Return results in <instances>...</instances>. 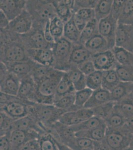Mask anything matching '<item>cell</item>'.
Returning a JSON list of instances; mask_svg holds the SVG:
<instances>
[{
	"instance_id": "obj_1",
	"label": "cell",
	"mask_w": 133,
	"mask_h": 150,
	"mask_svg": "<svg viewBox=\"0 0 133 150\" xmlns=\"http://www.w3.org/2000/svg\"><path fill=\"white\" fill-rule=\"evenodd\" d=\"M1 62L14 63L29 60L20 35L7 30H0Z\"/></svg>"
},
{
	"instance_id": "obj_2",
	"label": "cell",
	"mask_w": 133,
	"mask_h": 150,
	"mask_svg": "<svg viewBox=\"0 0 133 150\" xmlns=\"http://www.w3.org/2000/svg\"><path fill=\"white\" fill-rule=\"evenodd\" d=\"M65 111L54 105L32 103L29 106V114L40 125L47 133H50L54 125L59 122Z\"/></svg>"
},
{
	"instance_id": "obj_3",
	"label": "cell",
	"mask_w": 133,
	"mask_h": 150,
	"mask_svg": "<svg viewBox=\"0 0 133 150\" xmlns=\"http://www.w3.org/2000/svg\"><path fill=\"white\" fill-rule=\"evenodd\" d=\"M25 9L32 17L33 27L44 28L46 23L57 16L51 1H26Z\"/></svg>"
},
{
	"instance_id": "obj_4",
	"label": "cell",
	"mask_w": 133,
	"mask_h": 150,
	"mask_svg": "<svg viewBox=\"0 0 133 150\" xmlns=\"http://www.w3.org/2000/svg\"><path fill=\"white\" fill-rule=\"evenodd\" d=\"M65 72L54 69L52 73L37 85L36 103L53 105L56 89Z\"/></svg>"
},
{
	"instance_id": "obj_5",
	"label": "cell",
	"mask_w": 133,
	"mask_h": 150,
	"mask_svg": "<svg viewBox=\"0 0 133 150\" xmlns=\"http://www.w3.org/2000/svg\"><path fill=\"white\" fill-rule=\"evenodd\" d=\"M72 49V43L64 37L54 43L52 48L54 55V69L65 72L70 69Z\"/></svg>"
},
{
	"instance_id": "obj_6",
	"label": "cell",
	"mask_w": 133,
	"mask_h": 150,
	"mask_svg": "<svg viewBox=\"0 0 133 150\" xmlns=\"http://www.w3.org/2000/svg\"><path fill=\"white\" fill-rule=\"evenodd\" d=\"M132 135L124 126L119 129L107 128L104 140L110 150H123L129 147Z\"/></svg>"
},
{
	"instance_id": "obj_7",
	"label": "cell",
	"mask_w": 133,
	"mask_h": 150,
	"mask_svg": "<svg viewBox=\"0 0 133 150\" xmlns=\"http://www.w3.org/2000/svg\"><path fill=\"white\" fill-rule=\"evenodd\" d=\"M0 90L1 92L17 96L21 83L19 77L8 71L3 63L1 62Z\"/></svg>"
},
{
	"instance_id": "obj_8",
	"label": "cell",
	"mask_w": 133,
	"mask_h": 150,
	"mask_svg": "<svg viewBox=\"0 0 133 150\" xmlns=\"http://www.w3.org/2000/svg\"><path fill=\"white\" fill-rule=\"evenodd\" d=\"M44 28L33 27L29 32L20 35V38L26 49H41L52 48L53 45L46 41L44 35Z\"/></svg>"
},
{
	"instance_id": "obj_9",
	"label": "cell",
	"mask_w": 133,
	"mask_h": 150,
	"mask_svg": "<svg viewBox=\"0 0 133 150\" xmlns=\"http://www.w3.org/2000/svg\"><path fill=\"white\" fill-rule=\"evenodd\" d=\"M16 96L5 105L1 106V111L6 113L15 121L29 114V106L31 103Z\"/></svg>"
},
{
	"instance_id": "obj_10",
	"label": "cell",
	"mask_w": 133,
	"mask_h": 150,
	"mask_svg": "<svg viewBox=\"0 0 133 150\" xmlns=\"http://www.w3.org/2000/svg\"><path fill=\"white\" fill-rule=\"evenodd\" d=\"M118 22L111 14L98 23V33L106 40L110 50L115 46V36Z\"/></svg>"
},
{
	"instance_id": "obj_11",
	"label": "cell",
	"mask_w": 133,
	"mask_h": 150,
	"mask_svg": "<svg viewBox=\"0 0 133 150\" xmlns=\"http://www.w3.org/2000/svg\"><path fill=\"white\" fill-rule=\"evenodd\" d=\"M41 135L36 132L27 130H12L10 134V150H21L29 142L39 139Z\"/></svg>"
},
{
	"instance_id": "obj_12",
	"label": "cell",
	"mask_w": 133,
	"mask_h": 150,
	"mask_svg": "<svg viewBox=\"0 0 133 150\" xmlns=\"http://www.w3.org/2000/svg\"><path fill=\"white\" fill-rule=\"evenodd\" d=\"M33 22L31 14L26 9L17 17L10 21L7 30L18 35L29 32L33 27Z\"/></svg>"
},
{
	"instance_id": "obj_13",
	"label": "cell",
	"mask_w": 133,
	"mask_h": 150,
	"mask_svg": "<svg viewBox=\"0 0 133 150\" xmlns=\"http://www.w3.org/2000/svg\"><path fill=\"white\" fill-rule=\"evenodd\" d=\"M93 116L92 109L83 108L75 111L66 112L62 115L59 122L67 126H74Z\"/></svg>"
},
{
	"instance_id": "obj_14",
	"label": "cell",
	"mask_w": 133,
	"mask_h": 150,
	"mask_svg": "<svg viewBox=\"0 0 133 150\" xmlns=\"http://www.w3.org/2000/svg\"><path fill=\"white\" fill-rule=\"evenodd\" d=\"M115 46L133 53V26L118 24L115 36Z\"/></svg>"
},
{
	"instance_id": "obj_15",
	"label": "cell",
	"mask_w": 133,
	"mask_h": 150,
	"mask_svg": "<svg viewBox=\"0 0 133 150\" xmlns=\"http://www.w3.org/2000/svg\"><path fill=\"white\" fill-rule=\"evenodd\" d=\"M91 59L97 71H108L115 69L116 66L117 62L111 50L93 54Z\"/></svg>"
},
{
	"instance_id": "obj_16",
	"label": "cell",
	"mask_w": 133,
	"mask_h": 150,
	"mask_svg": "<svg viewBox=\"0 0 133 150\" xmlns=\"http://www.w3.org/2000/svg\"><path fill=\"white\" fill-rule=\"evenodd\" d=\"M26 1L1 0L0 11L10 21L19 15L25 9Z\"/></svg>"
},
{
	"instance_id": "obj_17",
	"label": "cell",
	"mask_w": 133,
	"mask_h": 150,
	"mask_svg": "<svg viewBox=\"0 0 133 150\" xmlns=\"http://www.w3.org/2000/svg\"><path fill=\"white\" fill-rule=\"evenodd\" d=\"M36 92L37 85L31 75L21 79L20 87L17 95L18 97L25 101L35 103Z\"/></svg>"
},
{
	"instance_id": "obj_18",
	"label": "cell",
	"mask_w": 133,
	"mask_h": 150,
	"mask_svg": "<svg viewBox=\"0 0 133 150\" xmlns=\"http://www.w3.org/2000/svg\"><path fill=\"white\" fill-rule=\"evenodd\" d=\"M27 53L29 58L36 63L45 66L54 67V55L52 48L41 49H27Z\"/></svg>"
},
{
	"instance_id": "obj_19",
	"label": "cell",
	"mask_w": 133,
	"mask_h": 150,
	"mask_svg": "<svg viewBox=\"0 0 133 150\" xmlns=\"http://www.w3.org/2000/svg\"><path fill=\"white\" fill-rule=\"evenodd\" d=\"M55 9L56 14L65 24L74 15L75 1L57 0L51 1Z\"/></svg>"
},
{
	"instance_id": "obj_20",
	"label": "cell",
	"mask_w": 133,
	"mask_h": 150,
	"mask_svg": "<svg viewBox=\"0 0 133 150\" xmlns=\"http://www.w3.org/2000/svg\"><path fill=\"white\" fill-rule=\"evenodd\" d=\"M15 129L36 132L41 135L47 133L40 125L29 115L14 121L12 130Z\"/></svg>"
},
{
	"instance_id": "obj_21",
	"label": "cell",
	"mask_w": 133,
	"mask_h": 150,
	"mask_svg": "<svg viewBox=\"0 0 133 150\" xmlns=\"http://www.w3.org/2000/svg\"><path fill=\"white\" fill-rule=\"evenodd\" d=\"M92 54L84 45L79 43L72 44L70 64L71 66L79 67L91 59Z\"/></svg>"
},
{
	"instance_id": "obj_22",
	"label": "cell",
	"mask_w": 133,
	"mask_h": 150,
	"mask_svg": "<svg viewBox=\"0 0 133 150\" xmlns=\"http://www.w3.org/2000/svg\"><path fill=\"white\" fill-rule=\"evenodd\" d=\"M35 63V62L29 59L26 61L3 63L6 66L9 71L18 76L22 79L25 76L31 75Z\"/></svg>"
},
{
	"instance_id": "obj_23",
	"label": "cell",
	"mask_w": 133,
	"mask_h": 150,
	"mask_svg": "<svg viewBox=\"0 0 133 150\" xmlns=\"http://www.w3.org/2000/svg\"><path fill=\"white\" fill-rule=\"evenodd\" d=\"M111 101L110 92L105 89L100 88L93 91V94L84 108L93 109L94 108L103 105Z\"/></svg>"
},
{
	"instance_id": "obj_24",
	"label": "cell",
	"mask_w": 133,
	"mask_h": 150,
	"mask_svg": "<svg viewBox=\"0 0 133 150\" xmlns=\"http://www.w3.org/2000/svg\"><path fill=\"white\" fill-rule=\"evenodd\" d=\"M84 46L92 55L110 50L107 42L99 33L89 40L84 44Z\"/></svg>"
},
{
	"instance_id": "obj_25",
	"label": "cell",
	"mask_w": 133,
	"mask_h": 150,
	"mask_svg": "<svg viewBox=\"0 0 133 150\" xmlns=\"http://www.w3.org/2000/svg\"><path fill=\"white\" fill-rule=\"evenodd\" d=\"M66 73L76 91L86 88V76L81 72L78 67L72 66Z\"/></svg>"
},
{
	"instance_id": "obj_26",
	"label": "cell",
	"mask_w": 133,
	"mask_h": 150,
	"mask_svg": "<svg viewBox=\"0 0 133 150\" xmlns=\"http://www.w3.org/2000/svg\"><path fill=\"white\" fill-rule=\"evenodd\" d=\"M132 93H133V83L121 81L110 92L111 101L119 102Z\"/></svg>"
},
{
	"instance_id": "obj_27",
	"label": "cell",
	"mask_w": 133,
	"mask_h": 150,
	"mask_svg": "<svg viewBox=\"0 0 133 150\" xmlns=\"http://www.w3.org/2000/svg\"><path fill=\"white\" fill-rule=\"evenodd\" d=\"M114 109L126 119L133 116V93L118 102H115Z\"/></svg>"
},
{
	"instance_id": "obj_28",
	"label": "cell",
	"mask_w": 133,
	"mask_h": 150,
	"mask_svg": "<svg viewBox=\"0 0 133 150\" xmlns=\"http://www.w3.org/2000/svg\"><path fill=\"white\" fill-rule=\"evenodd\" d=\"M106 130L107 126L105 123L94 129L77 132L75 133V135L77 137L88 139L93 142H100L104 139Z\"/></svg>"
},
{
	"instance_id": "obj_29",
	"label": "cell",
	"mask_w": 133,
	"mask_h": 150,
	"mask_svg": "<svg viewBox=\"0 0 133 150\" xmlns=\"http://www.w3.org/2000/svg\"><path fill=\"white\" fill-rule=\"evenodd\" d=\"M121 81L115 69L102 72V88L111 92Z\"/></svg>"
},
{
	"instance_id": "obj_30",
	"label": "cell",
	"mask_w": 133,
	"mask_h": 150,
	"mask_svg": "<svg viewBox=\"0 0 133 150\" xmlns=\"http://www.w3.org/2000/svg\"><path fill=\"white\" fill-rule=\"evenodd\" d=\"M104 124H105V121L104 120L93 116L79 124L70 127L75 133H77L79 132L86 131L94 129Z\"/></svg>"
},
{
	"instance_id": "obj_31",
	"label": "cell",
	"mask_w": 133,
	"mask_h": 150,
	"mask_svg": "<svg viewBox=\"0 0 133 150\" xmlns=\"http://www.w3.org/2000/svg\"><path fill=\"white\" fill-rule=\"evenodd\" d=\"M76 91L66 72H65L56 89L54 101L64 96L75 93Z\"/></svg>"
},
{
	"instance_id": "obj_32",
	"label": "cell",
	"mask_w": 133,
	"mask_h": 150,
	"mask_svg": "<svg viewBox=\"0 0 133 150\" xmlns=\"http://www.w3.org/2000/svg\"><path fill=\"white\" fill-rule=\"evenodd\" d=\"M111 50L117 63L122 66H133V53L116 46Z\"/></svg>"
},
{
	"instance_id": "obj_33",
	"label": "cell",
	"mask_w": 133,
	"mask_h": 150,
	"mask_svg": "<svg viewBox=\"0 0 133 150\" xmlns=\"http://www.w3.org/2000/svg\"><path fill=\"white\" fill-rule=\"evenodd\" d=\"M81 33L75 24L72 17L65 24L63 37L72 44L79 43Z\"/></svg>"
},
{
	"instance_id": "obj_34",
	"label": "cell",
	"mask_w": 133,
	"mask_h": 150,
	"mask_svg": "<svg viewBox=\"0 0 133 150\" xmlns=\"http://www.w3.org/2000/svg\"><path fill=\"white\" fill-rule=\"evenodd\" d=\"M75 93L68 94L61 97L59 99H56L54 101L53 105L56 107L65 112L75 111L79 110V109L75 106Z\"/></svg>"
},
{
	"instance_id": "obj_35",
	"label": "cell",
	"mask_w": 133,
	"mask_h": 150,
	"mask_svg": "<svg viewBox=\"0 0 133 150\" xmlns=\"http://www.w3.org/2000/svg\"><path fill=\"white\" fill-rule=\"evenodd\" d=\"M113 2L112 0L98 1L94 9L95 19L98 22L110 15Z\"/></svg>"
},
{
	"instance_id": "obj_36",
	"label": "cell",
	"mask_w": 133,
	"mask_h": 150,
	"mask_svg": "<svg viewBox=\"0 0 133 150\" xmlns=\"http://www.w3.org/2000/svg\"><path fill=\"white\" fill-rule=\"evenodd\" d=\"M53 67L45 66L35 63L31 73V76L36 84L48 77L54 71Z\"/></svg>"
},
{
	"instance_id": "obj_37",
	"label": "cell",
	"mask_w": 133,
	"mask_h": 150,
	"mask_svg": "<svg viewBox=\"0 0 133 150\" xmlns=\"http://www.w3.org/2000/svg\"><path fill=\"white\" fill-rule=\"evenodd\" d=\"M98 22L95 19L88 23L83 31L81 33V36L79 43L84 44L91 38L98 33Z\"/></svg>"
},
{
	"instance_id": "obj_38",
	"label": "cell",
	"mask_w": 133,
	"mask_h": 150,
	"mask_svg": "<svg viewBox=\"0 0 133 150\" xmlns=\"http://www.w3.org/2000/svg\"><path fill=\"white\" fill-rule=\"evenodd\" d=\"M64 26L65 23L57 16L49 21V29L55 42L63 37Z\"/></svg>"
},
{
	"instance_id": "obj_39",
	"label": "cell",
	"mask_w": 133,
	"mask_h": 150,
	"mask_svg": "<svg viewBox=\"0 0 133 150\" xmlns=\"http://www.w3.org/2000/svg\"><path fill=\"white\" fill-rule=\"evenodd\" d=\"M118 24L133 26V0H126Z\"/></svg>"
},
{
	"instance_id": "obj_40",
	"label": "cell",
	"mask_w": 133,
	"mask_h": 150,
	"mask_svg": "<svg viewBox=\"0 0 133 150\" xmlns=\"http://www.w3.org/2000/svg\"><path fill=\"white\" fill-rule=\"evenodd\" d=\"M38 141L40 150H59L57 140L51 133L41 135Z\"/></svg>"
},
{
	"instance_id": "obj_41",
	"label": "cell",
	"mask_w": 133,
	"mask_h": 150,
	"mask_svg": "<svg viewBox=\"0 0 133 150\" xmlns=\"http://www.w3.org/2000/svg\"><path fill=\"white\" fill-rule=\"evenodd\" d=\"M115 102L110 101L92 109L94 116L104 120L105 121L113 112Z\"/></svg>"
},
{
	"instance_id": "obj_42",
	"label": "cell",
	"mask_w": 133,
	"mask_h": 150,
	"mask_svg": "<svg viewBox=\"0 0 133 150\" xmlns=\"http://www.w3.org/2000/svg\"><path fill=\"white\" fill-rule=\"evenodd\" d=\"M126 119L114 109L113 112L105 120L107 128L119 129L124 126Z\"/></svg>"
},
{
	"instance_id": "obj_43",
	"label": "cell",
	"mask_w": 133,
	"mask_h": 150,
	"mask_svg": "<svg viewBox=\"0 0 133 150\" xmlns=\"http://www.w3.org/2000/svg\"><path fill=\"white\" fill-rule=\"evenodd\" d=\"M102 72L96 70L93 73L86 76V88L95 91L102 88Z\"/></svg>"
},
{
	"instance_id": "obj_44",
	"label": "cell",
	"mask_w": 133,
	"mask_h": 150,
	"mask_svg": "<svg viewBox=\"0 0 133 150\" xmlns=\"http://www.w3.org/2000/svg\"><path fill=\"white\" fill-rule=\"evenodd\" d=\"M115 70L121 81L133 83V66H122L117 63Z\"/></svg>"
},
{
	"instance_id": "obj_45",
	"label": "cell",
	"mask_w": 133,
	"mask_h": 150,
	"mask_svg": "<svg viewBox=\"0 0 133 150\" xmlns=\"http://www.w3.org/2000/svg\"><path fill=\"white\" fill-rule=\"evenodd\" d=\"M93 91L88 88L76 91L75 94V106L79 109L84 108L93 94Z\"/></svg>"
},
{
	"instance_id": "obj_46",
	"label": "cell",
	"mask_w": 133,
	"mask_h": 150,
	"mask_svg": "<svg viewBox=\"0 0 133 150\" xmlns=\"http://www.w3.org/2000/svg\"><path fill=\"white\" fill-rule=\"evenodd\" d=\"M1 124H0V130H1V136L7 135L11 132L13 128V125L14 124V120L13 118L3 112L1 111Z\"/></svg>"
},
{
	"instance_id": "obj_47",
	"label": "cell",
	"mask_w": 133,
	"mask_h": 150,
	"mask_svg": "<svg viewBox=\"0 0 133 150\" xmlns=\"http://www.w3.org/2000/svg\"><path fill=\"white\" fill-rule=\"evenodd\" d=\"M98 1L94 0H88V1H75L74 14L78 10L81 9H94L96 7Z\"/></svg>"
},
{
	"instance_id": "obj_48",
	"label": "cell",
	"mask_w": 133,
	"mask_h": 150,
	"mask_svg": "<svg viewBox=\"0 0 133 150\" xmlns=\"http://www.w3.org/2000/svg\"><path fill=\"white\" fill-rule=\"evenodd\" d=\"M125 2H126V0L113 1L110 14L115 20L117 21V22H118V19L119 18L123 10Z\"/></svg>"
},
{
	"instance_id": "obj_49",
	"label": "cell",
	"mask_w": 133,
	"mask_h": 150,
	"mask_svg": "<svg viewBox=\"0 0 133 150\" xmlns=\"http://www.w3.org/2000/svg\"><path fill=\"white\" fill-rule=\"evenodd\" d=\"M83 18L86 22L88 23L95 19L94 9H81L74 13Z\"/></svg>"
},
{
	"instance_id": "obj_50",
	"label": "cell",
	"mask_w": 133,
	"mask_h": 150,
	"mask_svg": "<svg viewBox=\"0 0 133 150\" xmlns=\"http://www.w3.org/2000/svg\"><path fill=\"white\" fill-rule=\"evenodd\" d=\"M78 68L86 76H88L96 71L94 64L93 63V61L91 60V59L85 62L84 63L78 67Z\"/></svg>"
},
{
	"instance_id": "obj_51",
	"label": "cell",
	"mask_w": 133,
	"mask_h": 150,
	"mask_svg": "<svg viewBox=\"0 0 133 150\" xmlns=\"http://www.w3.org/2000/svg\"><path fill=\"white\" fill-rule=\"evenodd\" d=\"M10 134L1 136L0 150H10Z\"/></svg>"
},
{
	"instance_id": "obj_52",
	"label": "cell",
	"mask_w": 133,
	"mask_h": 150,
	"mask_svg": "<svg viewBox=\"0 0 133 150\" xmlns=\"http://www.w3.org/2000/svg\"><path fill=\"white\" fill-rule=\"evenodd\" d=\"M72 17H73V20L74 21L75 24L77 26V27L78 28V29L79 30V31L81 32L84 30L85 27L86 26L88 23L86 22V21L84 20L83 18L80 17L76 14H74Z\"/></svg>"
},
{
	"instance_id": "obj_53",
	"label": "cell",
	"mask_w": 133,
	"mask_h": 150,
	"mask_svg": "<svg viewBox=\"0 0 133 150\" xmlns=\"http://www.w3.org/2000/svg\"><path fill=\"white\" fill-rule=\"evenodd\" d=\"M44 35L46 41L49 44L51 45H53L54 43H55L49 29V21L46 23L44 28Z\"/></svg>"
},
{
	"instance_id": "obj_54",
	"label": "cell",
	"mask_w": 133,
	"mask_h": 150,
	"mask_svg": "<svg viewBox=\"0 0 133 150\" xmlns=\"http://www.w3.org/2000/svg\"><path fill=\"white\" fill-rule=\"evenodd\" d=\"M21 150H40L38 139H35L29 142Z\"/></svg>"
},
{
	"instance_id": "obj_55",
	"label": "cell",
	"mask_w": 133,
	"mask_h": 150,
	"mask_svg": "<svg viewBox=\"0 0 133 150\" xmlns=\"http://www.w3.org/2000/svg\"><path fill=\"white\" fill-rule=\"evenodd\" d=\"M0 30H7L10 21L7 16L0 11Z\"/></svg>"
},
{
	"instance_id": "obj_56",
	"label": "cell",
	"mask_w": 133,
	"mask_h": 150,
	"mask_svg": "<svg viewBox=\"0 0 133 150\" xmlns=\"http://www.w3.org/2000/svg\"><path fill=\"white\" fill-rule=\"evenodd\" d=\"M94 150H110L104 139L100 142H93Z\"/></svg>"
},
{
	"instance_id": "obj_57",
	"label": "cell",
	"mask_w": 133,
	"mask_h": 150,
	"mask_svg": "<svg viewBox=\"0 0 133 150\" xmlns=\"http://www.w3.org/2000/svg\"><path fill=\"white\" fill-rule=\"evenodd\" d=\"M124 127L128 131L133 134V116L126 119Z\"/></svg>"
},
{
	"instance_id": "obj_58",
	"label": "cell",
	"mask_w": 133,
	"mask_h": 150,
	"mask_svg": "<svg viewBox=\"0 0 133 150\" xmlns=\"http://www.w3.org/2000/svg\"><path fill=\"white\" fill-rule=\"evenodd\" d=\"M57 142L58 145V147H59V150H73L69 147L66 146V145L61 143L60 142L58 141L57 140Z\"/></svg>"
},
{
	"instance_id": "obj_59",
	"label": "cell",
	"mask_w": 133,
	"mask_h": 150,
	"mask_svg": "<svg viewBox=\"0 0 133 150\" xmlns=\"http://www.w3.org/2000/svg\"><path fill=\"white\" fill-rule=\"evenodd\" d=\"M129 147L133 150V134L132 135L131 140L130 141V145H129Z\"/></svg>"
},
{
	"instance_id": "obj_60",
	"label": "cell",
	"mask_w": 133,
	"mask_h": 150,
	"mask_svg": "<svg viewBox=\"0 0 133 150\" xmlns=\"http://www.w3.org/2000/svg\"><path fill=\"white\" fill-rule=\"evenodd\" d=\"M82 150H94L93 146H92V147H88V148H87L84 149H83Z\"/></svg>"
}]
</instances>
